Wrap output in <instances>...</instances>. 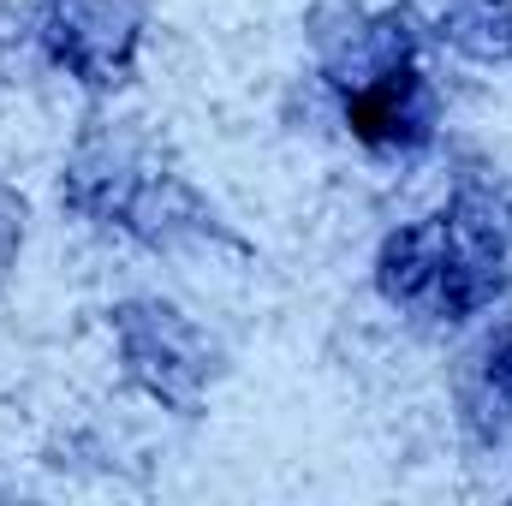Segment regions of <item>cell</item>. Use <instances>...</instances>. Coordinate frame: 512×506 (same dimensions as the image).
I'll return each instance as SVG.
<instances>
[{
    "label": "cell",
    "mask_w": 512,
    "mask_h": 506,
    "mask_svg": "<svg viewBox=\"0 0 512 506\" xmlns=\"http://www.w3.org/2000/svg\"><path fill=\"white\" fill-rule=\"evenodd\" d=\"M42 36L60 66H72L84 84H120L137 48V6L131 0H54L42 18Z\"/></svg>",
    "instance_id": "cell-1"
},
{
    "label": "cell",
    "mask_w": 512,
    "mask_h": 506,
    "mask_svg": "<svg viewBox=\"0 0 512 506\" xmlns=\"http://www.w3.org/2000/svg\"><path fill=\"white\" fill-rule=\"evenodd\" d=\"M346 120H352V131H358L364 143L411 149V143H423V137H429L435 102H429V84H423L411 66H399V72L370 78V84H358V90H352Z\"/></svg>",
    "instance_id": "cell-2"
},
{
    "label": "cell",
    "mask_w": 512,
    "mask_h": 506,
    "mask_svg": "<svg viewBox=\"0 0 512 506\" xmlns=\"http://www.w3.org/2000/svg\"><path fill=\"white\" fill-rule=\"evenodd\" d=\"M126 352L155 393H185L197 381V334L173 310H126Z\"/></svg>",
    "instance_id": "cell-3"
},
{
    "label": "cell",
    "mask_w": 512,
    "mask_h": 506,
    "mask_svg": "<svg viewBox=\"0 0 512 506\" xmlns=\"http://www.w3.org/2000/svg\"><path fill=\"white\" fill-rule=\"evenodd\" d=\"M441 36L471 60H512V0H447Z\"/></svg>",
    "instance_id": "cell-4"
},
{
    "label": "cell",
    "mask_w": 512,
    "mask_h": 506,
    "mask_svg": "<svg viewBox=\"0 0 512 506\" xmlns=\"http://www.w3.org/2000/svg\"><path fill=\"white\" fill-rule=\"evenodd\" d=\"M489 387L501 405H512V334H501V346H489Z\"/></svg>",
    "instance_id": "cell-5"
},
{
    "label": "cell",
    "mask_w": 512,
    "mask_h": 506,
    "mask_svg": "<svg viewBox=\"0 0 512 506\" xmlns=\"http://www.w3.org/2000/svg\"><path fill=\"white\" fill-rule=\"evenodd\" d=\"M18 239H24V209L0 191V268L12 262V251H18Z\"/></svg>",
    "instance_id": "cell-6"
}]
</instances>
